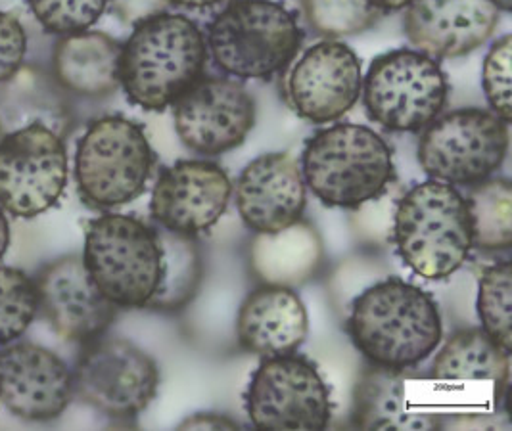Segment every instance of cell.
<instances>
[{
    "instance_id": "cell-1",
    "label": "cell",
    "mask_w": 512,
    "mask_h": 431,
    "mask_svg": "<svg viewBox=\"0 0 512 431\" xmlns=\"http://www.w3.org/2000/svg\"><path fill=\"white\" fill-rule=\"evenodd\" d=\"M208 45L187 16L160 12L135 23L119 58V85L146 112H163L202 79Z\"/></svg>"
},
{
    "instance_id": "cell-2",
    "label": "cell",
    "mask_w": 512,
    "mask_h": 431,
    "mask_svg": "<svg viewBox=\"0 0 512 431\" xmlns=\"http://www.w3.org/2000/svg\"><path fill=\"white\" fill-rule=\"evenodd\" d=\"M348 332L371 363L407 370L436 351L442 341V318L426 292L405 280L388 278L353 301Z\"/></svg>"
},
{
    "instance_id": "cell-3",
    "label": "cell",
    "mask_w": 512,
    "mask_h": 431,
    "mask_svg": "<svg viewBox=\"0 0 512 431\" xmlns=\"http://www.w3.org/2000/svg\"><path fill=\"white\" fill-rule=\"evenodd\" d=\"M392 230L405 265L426 280L457 273L474 246L465 198L434 179L399 198Z\"/></svg>"
},
{
    "instance_id": "cell-4",
    "label": "cell",
    "mask_w": 512,
    "mask_h": 431,
    "mask_svg": "<svg viewBox=\"0 0 512 431\" xmlns=\"http://www.w3.org/2000/svg\"><path fill=\"white\" fill-rule=\"evenodd\" d=\"M300 167L303 181L323 204L361 207L388 190L394 154L373 129L344 123L311 138Z\"/></svg>"
},
{
    "instance_id": "cell-5",
    "label": "cell",
    "mask_w": 512,
    "mask_h": 431,
    "mask_svg": "<svg viewBox=\"0 0 512 431\" xmlns=\"http://www.w3.org/2000/svg\"><path fill=\"white\" fill-rule=\"evenodd\" d=\"M83 265L116 307H148L162 278L158 230L131 215H102L87 227Z\"/></svg>"
},
{
    "instance_id": "cell-6",
    "label": "cell",
    "mask_w": 512,
    "mask_h": 431,
    "mask_svg": "<svg viewBox=\"0 0 512 431\" xmlns=\"http://www.w3.org/2000/svg\"><path fill=\"white\" fill-rule=\"evenodd\" d=\"M300 45L294 14L271 0H236L208 31L217 68L238 79H271L294 60Z\"/></svg>"
},
{
    "instance_id": "cell-7",
    "label": "cell",
    "mask_w": 512,
    "mask_h": 431,
    "mask_svg": "<svg viewBox=\"0 0 512 431\" xmlns=\"http://www.w3.org/2000/svg\"><path fill=\"white\" fill-rule=\"evenodd\" d=\"M154 152L142 127L125 117L91 123L75 154V181L81 198L93 207H117L146 190Z\"/></svg>"
},
{
    "instance_id": "cell-8",
    "label": "cell",
    "mask_w": 512,
    "mask_h": 431,
    "mask_svg": "<svg viewBox=\"0 0 512 431\" xmlns=\"http://www.w3.org/2000/svg\"><path fill=\"white\" fill-rule=\"evenodd\" d=\"M509 152V123L488 110L468 108L434 119L419 140L428 177L447 184H478L495 173Z\"/></svg>"
},
{
    "instance_id": "cell-9",
    "label": "cell",
    "mask_w": 512,
    "mask_h": 431,
    "mask_svg": "<svg viewBox=\"0 0 512 431\" xmlns=\"http://www.w3.org/2000/svg\"><path fill=\"white\" fill-rule=\"evenodd\" d=\"M369 117L396 133H415L430 125L447 100L440 64L413 50L378 56L361 87Z\"/></svg>"
},
{
    "instance_id": "cell-10",
    "label": "cell",
    "mask_w": 512,
    "mask_h": 431,
    "mask_svg": "<svg viewBox=\"0 0 512 431\" xmlns=\"http://www.w3.org/2000/svg\"><path fill=\"white\" fill-rule=\"evenodd\" d=\"M68 184L62 137L43 123L10 131L0 142V205L31 219L56 204Z\"/></svg>"
},
{
    "instance_id": "cell-11",
    "label": "cell",
    "mask_w": 512,
    "mask_h": 431,
    "mask_svg": "<svg viewBox=\"0 0 512 431\" xmlns=\"http://www.w3.org/2000/svg\"><path fill=\"white\" fill-rule=\"evenodd\" d=\"M160 386V370L131 341L96 338L85 343L73 376V389L94 409L131 418L146 409Z\"/></svg>"
},
{
    "instance_id": "cell-12",
    "label": "cell",
    "mask_w": 512,
    "mask_h": 431,
    "mask_svg": "<svg viewBox=\"0 0 512 431\" xmlns=\"http://www.w3.org/2000/svg\"><path fill=\"white\" fill-rule=\"evenodd\" d=\"M246 410L257 430H325L332 414L321 374L294 355L259 364L246 393Z\"/></svg>"
},
{
    "instance_id": "cell-13",
    "label": "cell",
    "mask_w": 512,
    "mask_h": 431,
    "mask_svg": "<svg viewBox=\"0 0 512 431\" xmlns=\"http://www.w3.org/2000/svg\"><path fill=\"white\" fill-rule=\"evenodd\" d=\"M175 131L188 150L217 156L240 146L256 123V102L244 85L225 77L196 81L173 104Z\"/></svg>"
},
{
    "instance_id": "cell-14",
    "label": "cell",
    "mask_w": 512,
    "mask_h": 431,
    "mask_svg": "<svg viewBox=\"0 0 512 431\" xmlns=\"http://www.w3.org/2000/svg\"><path fill=\"white\" fill-rule=\"evenodd\" d=\"M363 87L361 62L350 46L323 41L305 50L286 79V100L311 123H330L348 114Z\"/></svg>"
},
{
    "instance_id": "cell-15",
    "label": "cell",
    "mask_w": 512,
    "mask_h": 431,
    "mask_svg": "<svg viewBox=\"0 0 512 431\" xmlns=\"http://www.w3.org/2000/svg\"><path fill=\"white\" fill-rule=\"evenodd\" d=\"M231 194V179L219 165L177 161L156 182L150 211L165 230L196 236L217 225Z\"/></svg>"
},
{
    "instance_id": "cell-16",
    "label": "cell",
    "mask_w": 512,
    "mask_h": 431,
    "mask_svg": "<svg viewBox=\"0 0 512 431\" xmlns=\"http://www.w3.org/2000/svg\"><path fill=\"white\" fill-rule=\"evenodd\" d=\"M73 376L68 364L41 345L18 343L0 351V399L29 422L58 418L70 405Z\"/></svg>"
},
{
    "instance_id": "cell-17",
    "label": "cell",
    "mask_w": 512,
    "mask_h": 431,
    "mask_svg": "<svg viewBox=\"0 0 512 431\" xmlns=\"http://www.w3.org/2000/svg\"><path fill=\"white\" fill-rule=\"evenodd\" d=\"M35 284L39 309L64 340H96L116 318V305L98 292L79 255L50 263Z\"/></svg>"
},
{
    "instance_id": "cell-18",
    "label": "cell",
    "mask_w": 512,
    "mask_h": 431,
    "mask_svg": "<svg viewBox=\"0 0 512 431\" xmlns=\"http://www.w3.org/2000/svg\"><path fill=\"white\" fill-rule=\"evenodd\" d=\"M499 14L491 0H411L403 27L422 54L434 60L459 58L488 41Z\"/></svg>"
},
{
    "instance_id": "cell-19",
    "label": "cell",
    "mask_w": 512,
    "mask_h": 431,
    "mask_svg": "<svg viewBox=\"0 0 512 431\" xmlns=\"http://www.w3.org/2000/svg\"><path fill=\"white\" fill-rule=\"evenodd\" d=\"M236 207L257 234H273L302 221L305 181L302 167L288 154L254 159L236 182Z\"/></svg>"
},
{
    "instance_id": "cell-20",
    "label": "cell",
    "mask_w": 512,
    "mask_h": 431,
    "mask_svg": "<svg viewBox=\"0 0 512 431\" xmlns=\"http://www.w3.org/2000/svg\"><path fill=\"white\" fill-rule=\"evenodd\" d=\"M307 330L309 318L300 295L269 284L244 299L236 320L240 345L263 359L292 355L302 347Z\"/></svg>"
},
{
    "instance_id": "cell-21",
    "label": "cell",
    "mask_w": 512,
    "mask_h": 431,
    "mask_svg": "<svg viewBox=\"0 0 512 431\" xmlns=\"http://www.w3.org/2000/svg\"><path fill=\"white\" fill-rule=\"evenodd\" d=\"M405 370L369 366L355 387L353 424L361 430H442L443 414L411 399Z\"/></svg>"
},
{
    "instance_id": "cell-22",
    "label": "cell",
    "mask_w": 512,
    "mask_h": 431,
    "mask_svg": "<svg viewBox=\"0 0 512 431\" xmlns=\"http://www.w3.org/2000/svg\"><path fill=\"white\" fill-rule=\"evenodd\" d=\"M250 259L263 284L298 288L321 271L325 248L315 227L298 221L273 234H257Z\"/></svg>"
},
{
    "instance_id": "cell-23",
    "label": "cell",
    "mask_w": 512,
    "mask_h": 431,
    "mask_svg": "<svg viewBox=\"0 0 512 431\" xmlns=\"http://www.w3.org/2000/svg\"><path fill=\"white\" fill-rule=\"evenodd\" d=\"M121 45L106 33L83 31L64 37L54 52L58 83L83 96H106L119 87Z\"/></svg>"
},
{
    "instance_id": "cell-24",
    "label": "cell",
    "mask_w": 512,
    "mask_h": 431,
    "mask_svg": "<svg viewBox=\"0 0 512 431\" xmlns=\"http://www.w3.org/2000/svg\"><path fill=\"white\" fill-rule=\"evenodd\" d=\"M511 376V351L489 336L484 328L453 334L432 363L436 382H486L507 387Z\"/></svg>"
},
{
    "instance_id": "cell-25",
    "label": "cell",
    "mask_w": 512,
    "mask_h": 431,
    "mask_svg": "<svg viewBox=\"0 0 512 431\" xmlns=\"http://www.w3.org/2000/svg\"><path fill=\"white\" fill-rule=\"evenodd\" d=\"M162 246V278L148 307L181 311L196 297L204 278V259L194 236L158 230Z\"/></svg>"
},
{
    "instance_id": "cell-26",
    "label": "cell",
    "mask_w": 512,
    "mask_h": 431,
    "mask_svg": "<svg viewBox=\"0 0 512 431\" xmlns=\"http://www.w3.org/2000/svg\"><path fill=\"white\" fill-rule=\"evenodd\" d=\"M6 83L0 92V121L4 127L16 131L31 123L60 125L64 121V104L43 73L24 69Z\"/></svg>"
},
{
    "instance_id": "cell-27",
    "label": "cell",
    "mask_w": 512,
    "mask_h": 431,
    "mask_svg": "<svg viewBox=\"0 0 512 431\" xmlns=\"http://www.w3.org/2000/svg\"><path fill=\"white\" fill-rule=\"evenodd\" d=\"M472 244L482 250H509L512 244V188L507 179L478 182L468 200Z\"/></svg>"
},
{
    "instance_id": "cell-28",
    "label": "cell",
    "mask_w": 512,
    "mask_h": 431,
    "mask_svg": "<svg viewBox=\"0 0 512 431\" xmlns=\"http://www.w3.org/2000/svg\"><path fill=\"white\" fill-rule=\"evenodd\" d=\"M511 297V263L505 261L484 269L480 274L478 315L484 330L507 351L512 349Z\"/></svg>"
},
{
    "instance_id": "cell-29",
    "label": "cell",
    "mask_w": 512,
    "mask_h": 431,
    "mask_svg": "<svg viewBox=\"0 0 512 431\" xmlns=\"http://www.w3.org/2000/svg\"><path fill=\"white\" fill-rule=\"evenodd\" d=\"M303 10L309 25L328 39L363 33L382 18L367 0H303Z\"/></svg>"
},
{
    "instance_id": "cell-30",
    "label": "cell",
    "mask_w": 512,
    "mask_h": 431,
    "mask_svg": "<svg viewBox=\"0 0 512 431\" xmlns=\"http://www.w3.org/2000/svg\"><path fill=\"white\" fill-rule=\"evenodd\" d=\"M37 284L12 267H0V345L20 338L37 315Z\"/></svg>"
},
{
    "instance_id": "cell-31",
    "label": "cell",
    "mask_w": 512,
    "mask_h": 431,
    "mask_svg": "<svg viewBox=\"0 0 512 431\" xmlns=\"http://www.w3.org/2000/svg\"><path fill=\"white\" fill-rule=\"evenodd\" d=\"M33 16L52 35L83 33L100 20L110 0H27Z\"/></svg>"
},
{
    "instance_id": "cell-32",
    "label": "cell",
    "mask_w": 512,
    "mask_h": 431,
    "mask_svg": "<svg viewBox=\"0 0 512 431\" xmlns=\"http://www.w3.org/2000/svg\"><path fill=\"white\" fill-rule=\"evenodd\" d=\"M511 35L501 37L486 56L482 81L493 114L499 115L503 121L511 123Z\"/></svg>"
},
{
    "instance_id": "cell-33",
    "label": "cell",
    "mask_w": 512,
    "mask_h": 431,
    "mask_svg": "<svg viewBox=\"0 0 512 431\" xmlns=\"http://www.w3.org/2000/svg\"><path fill=\"white\" fill-rule=\"evenodd\" d=\"M27 37L14 16L0 12V83L10 81L24 62Z\"/></svg>"
},
{
    "instance_id": "cell-34",
    "label": "cell",
    "mask_w": 512,
    "mask_h": 431,
    "mask_svg": "<svg viewBox=\"0 0 512 431\" xmlns=\"http://www.w3.org/2000/svg\"><path fill=\"white\" fill-rule=\"evenodd\" d=\"M117 16L125 22L139 23L165 12L169 0H110Z\"/></svg>"
},
{
    "instance_id": "cell-35",
    "label": "cell",
    "mask_w": 512,
    "mask_h": 431,
    "mask_svg": "<svg viewBox=\"0 0 512 431\" xmlns=\"http://www.w3.org/2000/svg\"><path fill=\"white\" fill-rule=\"evenodd\" d=\"M238 424L217 414H196L179 424V430H236Z\"/></svg>"
},
{
    "instance_id": "cell-36",
    "label": "cell",
    "mask_w": 512,
    "mask_h": 431,
    "mask_svg": "<svg viewBox=\"0 0 512 431\" xmlns=\"http://www.w3.org/2000/svg\"><path fill=\"white\" fill-rule=\"evenodd\" d=\"M8 244H10V227H8L4 211L0 209V259L4 257V253L8 250Z\"/></svg>"
},
{
    "instance_id": "cell-37",
    "label": "cell",
    "mask_w": 512,
    "mask_h": 431,
    "mask_svg": "<svg viewBox=\"0 0 512 431\" xmlns=\"http://www.w3.org/2000/svg\"><path fill=\"white\" fill-rule=\"evenodd\" d=\"M369 4H373L374 8H378L380 12H386V10H401L405 8L411 0H367Z\"/></svg>"
},
{
    "instance_id": "cell-38",
    "label": "cell",
    "mask_w": 512,
    "mask_h": 431,
    "mask_svg": "<svg viewBox=\"0 0 512 431\" xmlns=\"http://www.w3.org/2000/svg\"><path fill=\"white\" fill-rule=\"evenodd\" d=\"M169 2H173L177 6H187V8H206V6H213L221 0H169Z\"/></svg>"
},
{
    "instance_id": "cell-39",
    "label": "cell",
    "mask_w": 512,
    "mask_h": 431,
    "mask_svg": "<svg viewBox=\"0 0 512 431\" xmlns=\"http://www.w3.org/2000/svg\"><path fill=\"white\" fill-rule=\"evenodd\" d=\"M501 12H511L512 0H491Z\"/></svg>"
}]
</instances>
